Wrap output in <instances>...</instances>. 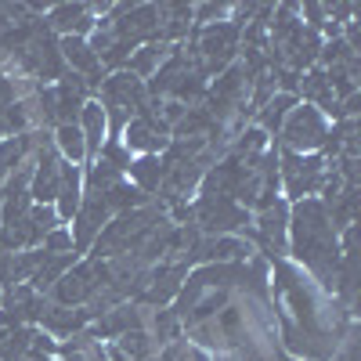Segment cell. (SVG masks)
I'll use <instances>...</instances> for the list:
<instances>
[{
    "label": "cell",
    "mask_w": 361,
    "mask_h": 361,
    "mask_svg": "<svg viewBox=\"0 0 361 361\" xmlns=\"http://www.w3.org/2000/svg\"><path fill=\"white\" fill-rule=\"evenodd\" d=\"M289 250L307 271L333 286L340 267V231L329 221L322 199H300L289 209Z\"/></svg>",
    "instance_id": "cell-1"
},
{
    "label": "cell",
    "mask_w": 361,
    "mask_h": 361,
    "mask_svg": "<svg viewBox=\"0 0 361 361\" xmlns=\"http://www.w3.org/2000/svg\"><path fill=\"white\" fill-rule=\"evenodd\" d=\"M243 51V25H235L231 18L214 22V25H202L195 33V58H199V69L206 80L221 76L228 66H235V54Z\"/></svg>",
    "instance_id": "cell-2"
},
{
    "label": "cell",
    "mask_w": 361,
    "mask_h": 361,
    "mask_svg": "<svg viewBox=\"0 0 361 361\" xmlns=\"http://www.w3.org/2000/svg\"><path fill=\"white\" fill-rule=\"evenodd\" d=\"M325 134H329L325 116H322L314 105H304V102H300V105L286 116V123H282V130H279L282 148H286V152H296V156L318 152V148L325 145Z\"/></svg>",
    "instance_id": "cell-3"
},
{
    "label": "cell",
    "mask_w": 361,
    "mask_h": 361,
    "mask_svg": "<svg viewBox=\"0 0 361 361\" xmlns=\"http://www.w3.org/2000/svg\"><path fill=\"white\" fill-rule=\"evenodd\" d=\"M279 163H282L279 166V180H286L289 199L300 202V199H314L322 192V180H325V170H329L325 156H318V152H311V156L286 152Z\"/></svg>",
    "instance_id": "cell-4"
},
{
    "label": "cell",
    "mask_w": 361,
    "mask_h": 361,
    "mask_svg": "<svg viewBox=\"0 0 361 361\" xmlns=\"http://www.w3.org/2000/svg\"><path fill=\"white\" fill-rule=\"evenodd\" d=\"M192 217L199 224V231H206L209 238H217V235H231L238 228H250V209H243L238 202H231L228 195H199L195 209H192Z\"/></svg>",
    "instance_id": "cell-5"
},
{
    "label": "cell",
    "mask_w": 361,
    "mask_h": 361,
    "mask_svg": "<svg viewBox=\"0 0 361 361\" xmlns=\"http://www.w3.org/2000/svg\"><path fill=\"white\" fill-rule=\"evenodd\" d=\"M109 221H112V209H109L105 195H83L76 217H73V228H69V235H73V253H76V257L90 253L94 238L102 235V228H105Z\"/></svg>",
    "instance_id": "cell-6"
},
{
    "label": "cell",
    "mask_w": 361,
    "mask_h": 361,
    "mask_svg": "<svg viewBox=\"0 0 361 361\" xmlns=\"http://www.w3.org/2000/svg\"><path fill=\"white\" fill-rule=\"evenodd\" d=\"M145 102H148L145 80H137V76L127 73V69L109 73V76L102 80V87H98V105H102V109H127V112H137Z\"/></svg>",
    "instance_id": "cell-7"
},
{
    "label": "cell",
    "mask_w": 361,
    "mask_h": 361,
    "mask_svg": "<svg viewBox=\"0 0 361 361\" xmlns=\"http://www.w3.org/2000/svg\"><path fill=\"white\" fill-rule=\"evenodd\" d=\"M44 22L58 37H83V40L94 33V25H98V18L90 15L87 4H51Z\"/></svg>",
    "instance_id": "cell-8"
},
{
    "label": "cell",
    "mask_w": 361,
    "mask_h": 361,
    "mask_svg": "<svg viewBox=\"0 0 361 361\" xmlns=\"http://www.w3.org/2000/svg\"><path fill=\"white\" fill-rule=\"evenodd\" d=\"M260 243L267 250H275V253H286L289 246V206L282 199H275L267 209H260L257 214V231H253Z\"/></svg>",
    "instance_id": "cell-9"
},
{
    "label": "cell",
    "mask_w": 361,
    "mask_h": 361,
    "mask_svg": "<svg viewBox=\"0 0 361 361\" xmlns=\"http://www.w3.org/2000/svg\"><path fill=\"white\" fill-rule=\"evenodd\" d=\"M119 145H123L130 156H159L163 148H166V137L152 123H148V119L134 116L130 123L123 127V134H119Z\"/></svg>",
    "instance_id": "cell-10"
},
{
    "label": "cell",
    "mask_w": 361,
    "mask_h": 361,
    "mask_svg": "<svg viewBox=\"0 0 361 361\" xmlns=\"http://www.w3.org/2000/svg\"><path fill=\"white\" fill-rule=\"evenodd\" d=\"M76 127L83 134V145H87V163H94L98 152H102V145H105V134H109V119H105V109L98 102H87L80 109V119H76Z\"/></svg>",
    "instance_id": "cell-11"
},
{
    "label": "cell",
    "mask_w": 361,
    "mask_h": 361,
    "mask_svg": "<svg viewBox=\"0 0 361 361\" xmlns=\"http://www.w3.org/2000/svg\"><path fill=\"white\" fill-rule=\"evenodd\" d=\"M192 25V4H159V44H177Z\"/></svg>",
    "instance_id": "cell-12"
},
{
    "label": "cell",
    "mask_w": 361,
    "mask_h": 361,
    "mask_svg": "<svg viewBox=\"0 0 361 361\" xmlns=\"http://www.w3.org/2000/svg\"><path fill=\"white\" fill-rule=\"evenodd\" d=\"M170 44H159V40H152V44H141V47H134V54L127 58V73H134L137 80H152L156 76V69L170 58Z\"/></svg>",
    "instance_id": "cell-13"
},
{
    "label": "cell",
    "mask_w": 361,
    "mask_h": 361,
    "mask_svg": "<svg viewBox=\"0 0 361 361\" xmlns=\"http://www.w3.org/2000/svg\"><path fill=\"white\" fill-rule=\"evenodd\" d=\"M33 145H37V130L15 134V137H4V141H0V185L8 180V173H15V170L29 159Z\"/></svg>",
    "instance_id": "cell-14"
},
{
    "label": "cell",
    "mask_w": 361,
    "mask_h": 361,
    "mask_svg": "<svg viewBox=\"0 0 361 361\" xmlns=\"http://www.w3.org/2000/svg\"><path fill=\"white\" fill-rule=\"evenodd\" d=\"M40 322H44V333L47 336H73V333H80V329L90 322V314L87 311H69V307L47 304L44 314H40Z\"/></svg>",
    "instance_id": "cell-15"
},
{
    "label": "cell",
    "mask_w": 361,
    "mask_h": 361,
    "mask_svg": "<svg viewBox=\"0 0 361 361\" xmlns=\"http://www.w3.org/2000/svg\"><path fill=\"white\" fill-rule=\"evenodd\" d=\"M127 173H130V185L141 188L148 199H152V192H159L163 177H166V166H163L159 156H134V163H130Z\"/></svg>",
    "instance_id": "cell-16"
},
{
    "label": "cell",
    "mask_w": 361,
    "mask_h": 361,
    "mask_svg": "<svg viewBox=\"0 0 361 361\" xmlns=\"http://www.w3.org/2000/svg\"><path fill=\"white\" fill-rule=\"evenodd\" d=\"M134 329H145L141 311L130 307V304H119V307H112V311L102 314V322H98L94 333H98V336H123V333H134Z\"/></svg>",
    "instance_id": "cell-17"
},
{
    "label": "cell",
    "mask_w": 361,
    "mask_h": 361,
    "mask_svg": "<svg viewBox=\"0 0 361 361\" xmlns=\"http://www.w3.org/2000/svg\"><path fill=\"white\" fill-rule=\"evenodd\" d=\"M217 127H221L217 119L209 116V112H206L202 105H195V109H188L185 116L177 119L170 134H173L177 141H188V137H202V141H209V134H214Z\"/></svg>",
    "instance_id": "cell-18"
},
{
    "label": "cell",
    "mask_w": 361,
    "mask_h": 361,
    "mask_svg": "<svg viewBox=\"0 0 361 361\" xmlns=\"http://www.w3.org/2000/svg\"><path fill=\"white\" fill-rule=\"evenodd\" d=\"M54 148H58V156H62L66 163L73 166H87V145H83V134L76 123H62V127H54L51 134Z\"/></svg>",
    "instance_id": "cell-19"
},
{
    "label": "cell",
    "mask_w": 361,
    "mask_h": 361,
    "mask_svg": "<svg viewBox=\"0 0 361 361\" xmlns=\"http://www.w3.org/2000/svg\"><path fill=\"white\" fill-rule=\"evenodd\" d=\"M296 105H300L296 94H275V98H271V102L257 112V127H260L264 134H279L282 123H286V116H289Z\"/></svg>",
    "instance_id": "cell-20"
},
{
    "label": "cell",
    "mask_w": 361,
    "mask_h": 361,
    "mask_svg": "<svg viewBox=\"0 0 361 361\" xmlns=\"http://www.w3.org/2000/svg\"><path fill=\"white\" fill-rule=\"evenodd\" d=\"M264 152H267V134H264L260 127H250V130L238 134V141H235V152H231V156H238V159L253 163V159H257V156H264Z\"/></svg>",
    "instance_id": "cell-21"
},
{
    "label": "cell",
    "mask_w": 361,
    "mask_h": 361,
    "mask_svg": "<svg viewBox=\"0 0 361 361\" xmlns=\"http://www.w3.org/2000/svg\"><path fill=\"white\" fill-rule=\"evenodd\" d=\"M40 250L51 253V257L73 253V235H69V228H66V224H58L54 231H47V235H44V243H40Z\"/></svg>",
    "instance_id": "cell-22"
},
{
    "label": "cell",
    "mask_w": 361,
    "mask_h": 361,
    "mask_svg": "<svg viewBox=\"0 0 361 361\" xmlns=\"http://www.w3.org/2000/svg\"><path fill=\"white\" fill-rule=\"evenodd\" d=\"M98 159H105V163H109L112 170H119V173H127L130 163H134V156H130L119 141H105V145H102V152H98Z\"/></svg>",
    "instance_id": "cell-23"
},
{
    "label": "cell",
    "mask_w": 361,
    "mask_h": 361,
    "mask_svg": "<svg viewBox=\"0 0 361 361\" xmlns=\"http://www.w3.org/2000/svg\"><path fill=\"white\" fill-rule=\"evenodd\" d=\"M177 329H180V314L163 307V311L156 314V340H159V343H173V340H177Z\"/></svg>",
    "instance_id": "cell-24"
},
{
    "label": "cell",
    "mask_w": 361,
    "mask_h": 361,
    "mask_svg": "<svg viewBox=\"0 0 361 361\" xmlns=\"http://www.w3.org/2000/svg\"><path fill=\"white\" fill-rule=\"evenodd\" d=\"M228 15H231L228 4H199V8H192V18H195L199 29L202 25H214V22H224Z\"/></svg>",
    "instance_id": "cell-25"
},
{
    "label": "cell",
    "mask_w": 361,
    "mask_h": 361,
    "mask_svg": "<svg viewBox=\"0 0 361 361\" xmlns=\"http://www.w3.org/2000/svg\"><path fill=\"white\" fill-rule=\"evenodd\" d=\"M25 18H33L25 4H11V0H0V33H8L11 25H18V22H25Z\"/></svg>",
    "instance_id": "cell-26"
},
{
    "label": "cell",
    "mask_w": 361,
    "mask_h": 361,
    "mask_svg": "<svg viewBox=\"0 0 361 361\" xmlns=\"http://www.w3.org/2000/svg\"><path fill=\"white\" fill-rule=\"evenodd\" d=\"M15 102H18V83L8 73H0V109H8Z\"/></svg>",
    "instance_id": "cell-27"
},
{
    "label": "cell",
    "mask_w": 361,
    "mask_h": 361,
    "mask_svg": "<svg viewBox=\"0 0 361 361\" xmlns=\"http://www.w3.org/2000/svg\"><path fill=\"white\" fill-rule=\"evenodd\" d=\"M185 361H209V357H206V354H202L199 347H192V350L185 354Z\"/></svg>",
    "instance_id": "cell-28"
}]
</instances>
